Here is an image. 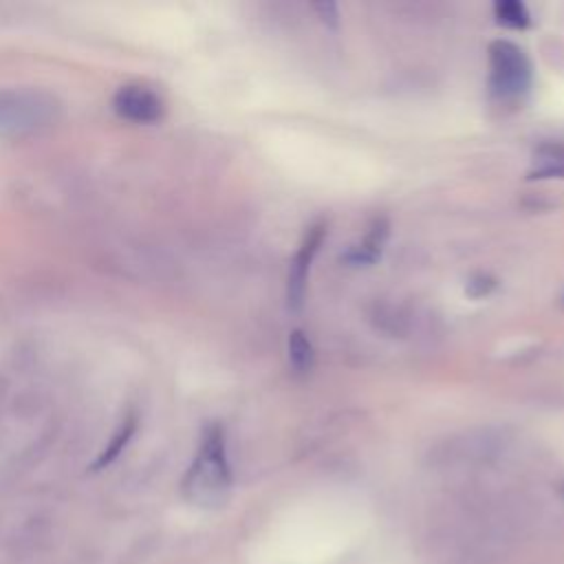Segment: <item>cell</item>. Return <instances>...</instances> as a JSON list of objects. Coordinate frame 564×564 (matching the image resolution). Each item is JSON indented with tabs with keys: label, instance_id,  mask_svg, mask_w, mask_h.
Here are the masks:
<instances>
[{
	"label": "cell",
	"instance_id": "obj_2",
	"mask_svg": "<svg viewBox=\"0 0 564 564\" xmlns=\"http://www.w3.org/2000/svg\"><path fill=\"white\" fill-rule=\"evenodd\" d=\"M62 104L42 88H0V134H31L53 126Z\"/></svg>",
	"mask_w": 564,
	"mask_h": 564
},
{
	"label": "cell",
	"instance_id": "obj_1",
	"mask_svg": "<svg viewBox=\"0 0 564 564\" xmlns=\"http://www.w3.org/2000/svg\"><path fill=\"white\" fill-rule=\"evenodd\" d=\"M183 496L196 507H220L231 491V467L227 458L225 432L209 423L198 441V449L183 476Z\"/></svg>",
	"mask_w": 564,
	"mask_h": 564
},
{
	"label": "cell",
	"instance_id": "obj_6",
	"mask_svg": "<svg viewBox=\"0 0 564 564\" xmlns=\"http://www.w3.org/2000/svg\"><path fill=\"white\" fill-rule=\"evenodd\" d=\"M386 238H388V223H386V218H377L372 223V227L368 229L366 238L346 253V260L352 262V264H370V262H375L377 256L383 249Z\"/></svg>",
	"mask_w": 564,
	"mask_h": 564
},
{
	"label": "cell",
	"instance_id": "obj_4",
	"mask_svg": "<svg viewBox=\"0 0 564 564\" xmlns=\"http://www.w3.org/2000/svg\"><path fill=\"white\" fill-rule=\"evenodd\" d=\"M112 110L117 117L130 121V123H156L165 115V101L163 97L148 84L132 82L117 88L112 95Z\"/></svg>",
	"mask_w": 564,
	"mask_h": 564
},
{
	"label": "cell",
	"instance_id": "obj_3",
	"mask_svg": "<svg viewBox=\"0 0 564 564\" xmlns=\"http://www.w3.org/2000/svg\"><path fill=\"white\" fill-rule=\"evenodd\" d=\"M531 86V62L520 46L496 40L489 46V88L500 104H518Z\"/></svg>",
	"mask_w": 564,
	"mask_h": 564
},
{
	"label": "cell",
	"instance_id": "obj_10",
	"mask_svg": "<svg viewBox=\"0 0 564 564\" xmlns=\"http://www.w3.org/2000/svg\"><path fill=\"white\" fill-rule=\"evenodd\" d=\"M494 13H496V20L509 29H527L531 22L527 7L518 0H498L494 4Z\"/></svg>",
	"mask_w": 564,
	"mask_h": 564
},
{
	"label": "cell",
	"instance_id": "obj_11",
	"mask_svg": "<svg viewBox=\"0 0 564 564\" xmlns=\"http://www.w3.org/2000/svg\"><path fill=\"white\" fill-rule=\"evenodd\" d=\"M313 7H315V11L319 13V18H322L326 24H330V26L337 24V7H335L333 2H317V4H313Z\"/></svg>",
	"mask_w": 564,
	"mask_h": 564
},
{
	"label": "cell",
	"instance_id": "obj_7",
	"mask_svg": "<svg viewBox=\"0 0 564 564\" xmlns=\"http://www.w3.org/2000/svg\"><path fill=\"white\" fill-rule=\"evenodd\" d=\"M531 178H564V145L560 143H544L535 150Z\"/></svg>",
	"mask_w": 564,
	"mask_h": 564
},
{
	"label": "cell",
	"instance_id": "obj_5",
	"mask_svg": "<svg viewBox=\"0 0 564 564\" xmlns=\"http://www.w3.org/2000/svg\"><path fill=\"white\" fill-rule=\"evenodd\" d=\"M326 236V227L319 223V225H313L300 249L295 251L293 260H291V269H289V284H286V295H289V304L293 308H300L302 302H304V291H306V280H308V269H311V262L322 245Z\"/></svg>",
	"mask_w": 564,
	"mask_h": 564
},
{
	"label": "cell",
	"instance_id": "obj_9",
	"mask_svg": "<svg viewBox=\"0 0 564 564\" xmlns=\"http://www.w3.org/2000/svg\"><path fill=\"white\" fill-rule=\"evenodd\" d=\"M289 364L295 375H306L313 370L315 352L302 330H293L289 335Z\"/></svg>",
	"mask_w": 564,
	"mask_h": 564
},
{
	"label": "cell",
	"instance_id": "obj_8",
	"mask_svg": "<svg viewBox=\"0 0 564 564\" xmlns=\"http://www.w3.org/2000/svg\"><path fill=\"white\" fill-rule=\"evenodd\" d=\"M134 430H137V416H126V419L121 421V425L117 427V432L112 434V438H110V443L106 445V449L97 456L93 469H101V467L110 465V463L123 452V447L130 443V438L134 436Z\"/></svg>",
	"mask_w": 564,
	"mask_h": 564
}]
</instances>
